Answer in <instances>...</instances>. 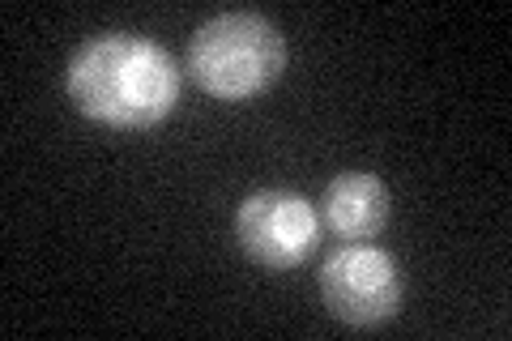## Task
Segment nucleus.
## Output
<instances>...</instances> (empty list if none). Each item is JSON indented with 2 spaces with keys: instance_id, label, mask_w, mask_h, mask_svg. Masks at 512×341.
<instances>
[{
  "instance_id": "1",
  "label": "nucleus",
  "mask_w": 512,
  "mask_h": 341,
  "mask_svg": "<svg viewBox=\"0 0 512 341\" xmlns=\"http://www.w3.org/2000/svg\"><path fill=\"white\" fill-rule=\"evenodd\" d=\"M69 99L107 128L141 133L180 103V69L158 43L124 30L94 35L69 60Z\"/></svg>"
},
{
  "instance_id": "5",
  "label": "nucleus",
  "mask_w": 512,
  "mask_h": 341,
  "mask_svg": "<svg viewBox=\"0 0 512 341\" xmlns=\"http://www.w3.org/2000/svg\"><path fill=\"white\" fill-rule=\"evenodd\" d=\"M389 209H393V201H389L384 180H376V175H367V171H342L329 180L316 214L333 239L367 243L389 226Z\"/></svg>"
},
{
  "instance_id": "2",
  "label": "nucleus",
  "mask_w": 512,
  "mask_h": 341,
  "mask_svg": "<svg viewBox=\"0 0 512 341\" xmlns=\"http://www.w3.org/2000/svg\"><path fill=\"white\" fill-rule=\"evenodd\" d=\"M286 69L282 30L261 13H218L188 43L192 81L222 103H244L269 90Z\"/></svg>"
},
{
  "instance_id": "3",
  "label": "nucleus",
  "mask_w": 512,
  "mask_h": 341,
  "mask_svg": "<svg viewBox=\"0 0 512 341\" xmlns=\"http://www.w3.org/2000/svg\"><path fill=\"white\" fill-rule=\"evenodd\" d=\"M320 299L338 320L355 329H372L402 312V269L384 248L372 243H342L325 256L320 269Z\"/></svg>"
},
{
  "instance_id": "4",
  "label": "nucleus",
  "mask_w": 512,
  "mask_h": 341,
  "mask_svg": "<svg viewBox=\"0 0 512 341\" xmlns=\"http://www.w3.org/2000/svg\"><path fill=\"white\" fill-rule=\"evenodd\" d=\"M235 239L248 252V261H256L261 269H295L316 252L320 214L299 192L265 188L239 201Z\"/></svg>"
}]
</instances>
